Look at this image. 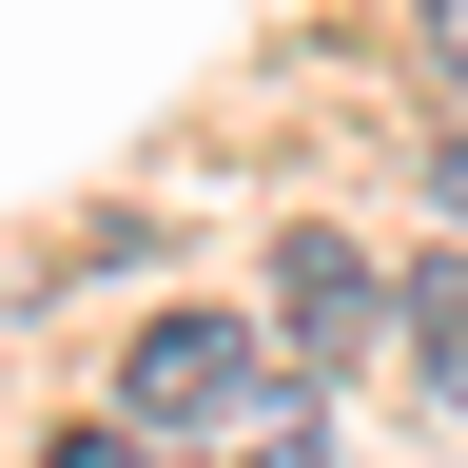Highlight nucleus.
Here are the masks:
<instances>
[{"label": "nucleus", "instance_id": "nucleus-1", "mask_svg": "<svg viewBox=\"0 0 468 468\" xmlns=\"http://www.w3.org/2000/svg\"><path fill=\"white\" fill-rule=\"evenodd\" d=\"M117 410H137V430H273V351L234 313H156L137 371H117Z\"/></svg>", "mask_w": 468, "mask_h": 468}, {"label": "nucleus", "instance_id": "nucleus-2", "mask_svg": "<svg viewBox=\"0 0 468 468\" xmlns=\"http://www.w3.org/2000/svg\"><path fill=\"white\" fill-rule=\"evenodd\" d=\"M273 332H292V351H371V332H390L371 254H351V234H273Z\"/></svg>", "mask_w": 468, "mask_h": 468}, {"label": "nucleus", "instance_id": "nucleus-3", "mask_svg": "<svg viewBox=\"0 0 468 468\" xmlns=\"http://www.w3.org/2000/svg\"><path fill=\"white\" fill-rule=\"evenodd\" d=\"M410 371L468 410V254H449V273H410Z\"/></svg>", "mask_w": 468, "mask_h": 468}, {"label": "nucleus", "instance_id": "nucleus-4", "mask_svg": "<svg viewBox=\"0 0 468 468\" xmlns=\"http://www.w3.org/2000/svg\"><path fill=\"white\" fill-rule=\"evenodd\" d=\"M39 468H137V430H58V449H39Z\"/></svg>", "mask_w": 468, "mask_h": 468}, {"label": "nucleus", "instance_id": "nucleus-5", "mask_svg": "<svg viewBox=\"0 0 468 468\" xmlns=\"http://www.w3.org/2000/svg\"><path fill=\"white\" fill-rule=\"evenodd\" d=\"M430 58H449V79H468V0H430Z\"/></svg>", "mask_w": 468, "mask_h": 468}]
</instances>
